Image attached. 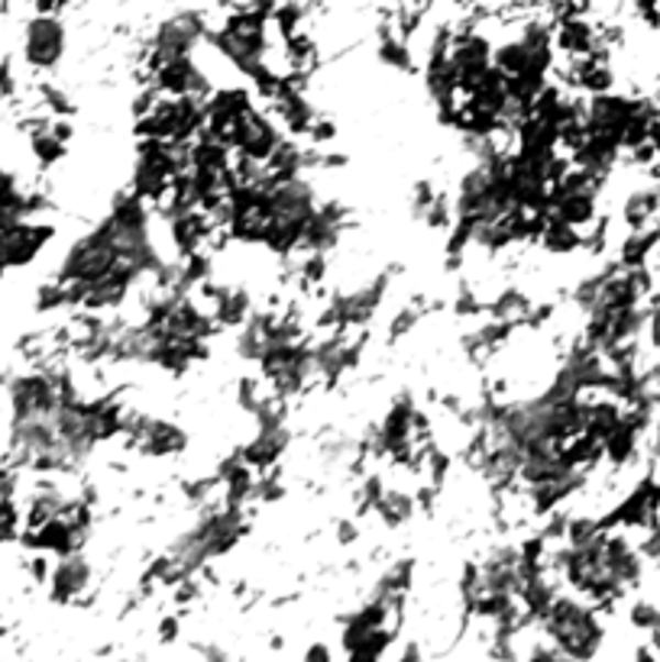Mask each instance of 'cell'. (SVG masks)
Here are the masks:
<instances>
[{
  "mask_svg": "<svg viewBox=\"0 0 660 662\" xmlns=\"http://www.w3.org/2000/svg\"><path fill=\"white\" fill-rule=\"evenodd\" d=\"M36 313H53V310H68V301H65V285L58 278H50L36 288Z\"/></svg>",
  "mask_w": 660,
  "mask_h": 662,
  "instance_id": "cell-7",
  "label": "cell"
},
{
  "mask_svg": "<svg viewBox=\"0 0 660 662\" xmlns=\"http://www.w3.org/2000/svg\"><path fill=\"white\" fill-rule=\"evenodd\" d=\"M20 95V85H16V71H13V58L3 55L0 58V103L13 101Z\"/></svg>",
  "mask_w": 660,
  "mask_h": 662,
  "instance_id": "cell-9",
  "label": "cell"
},
{
  "mask_svg": "<svg viewBox=\"0 0 660 662\" xmlns=\"http://www.w3.org/2000/svg\"><path fill=\"white\" fill-rule=\"evenodd\" d=\"M178 630H182V620L175 614H165L163 620H160V640L163 643H172L178 637Z\"/></svg>",
  "mask_w": 660,
  "mask_h": 662,
  "instance_id": "cell-11",
  "label": "cell"
},
{
  "mask_svg": "<svg viewBox=\"0 0 660 662\" xmlns=\"http://www.w3.org/2000/svg\"><path fill=\"white\" fill-rule=\"evenodd\" d=\"M651 459H654V465H660V430L654 433V443H651Z\"/></svg>",
  "mask_w": 660,
  "mask_h": 662,
  "instance_id": "cell-13",
  "label": "cell"
},
{
  "mask_svg": "<svg viewBox=\"0 0 660 662\" xmlns=\"http://www.w3.org/2000/svg\"><path fill=\"white\" fill-rule=\"evenodd\" d=\"M30 155H33V162L40 168H53V165H58L68 155V146L62 140H55L50 130H43V133L30 136Z\"/></svg>",
  "mask_w": 660,
  "mask_h": 662,
  "instance_id": "cell-6",
  "label": "cell"
},
{
  "mask_svg": "<svg viewBox=\"0 0 660 662\" xmlns=\"http://www.w3.org/2000/svg\"><path fill=\"white\" fill-rule=\"evenodd\" d=\"M333 540H337V547H353L360 540V520L356 517H337L333 520Z\"/></svg>",
  "mask_w": 660,
  "mask_h": 662,
  "instance_id": "cell-10",
  "label": "cell"
},
{
  "mask_svg": "<svg viewBox=\"0 0 660 662\" xmlns=\"http://www.w3.org/2000/svg\"><path fill=\"white\" fill-rule=\"evenodd\" d=\"M68 49V30L58 13H33L23 26V62L36 75H50Z\"/></svg>",
  "mask_w": 660,
  "mask_h": 662,
  "instance_id": "cell-1",
  "label": "cell"
},
{
  "mask_svg": "<svg viewBox=\"0 0 660 662\" xmlns=\"http://www.w3.org/2000/svg\"><path fill=\"white\" fill-rule=\"evenodd\" d=\"M305 662H333V653H330L328 643H311L305 650Z\"/></svg>",
  "mask_w": 660,
  "mask_h": 662,
  "instance_id": "cell-12",
  "label": "cell"
},
{
  "mask_svg": "<svg viewBox=\"0 0 660 662\" xmlns=\"http://www.w3.org/2000/svg\"><path fill=\"white\" fill-rule=\"evenodd\" d=\"M188 443L191 440H188L185 427H178L175 420L146 413L143 423H140V430L130 440V450L140 453L143 459H178L185 456Z\"/></svg>",
  "mask_w": 660,
  "mask_h": 662,
  "instance_id": "cell-3",
  "label": "cell"
},
{
  "mask_svg": "<svg viewBox=\"0 0 660 662\" xmlns=\"http://www.w3.org/2000/svg\"><path fill=\"white\" fill-rule=\"evenodd\" d=\"M628 624H631L635 630H641V633H651L660 624V608L654 602H648V598H638V602H631V608H628Z\"/></svg>",
  "mask_w": 660,
  "mask_h": 662,
  "instance_id": "cell-8",
  "label": "cell"
},
{
  "mask_svg": "<svg viewBox=\"0 0 660 662\" xmlns=\"http://www.w3.org/2000/svg\"><path fill=\"white\" fill-rule=\"evenodd\" d=\"M95 585V565L85 553L58 556L50 575V598L55 605H81Z\"/></svg>",
  "mask_w": 660,
  "mask_h": 662,
  "instance_id": "cell-4",
  "label": "cell"
},
{
  "mask_svg": "<svg viewBox=\"0 0 660 662\" xmlns=\"http://www.w3.org/2000/svg\"><path fill=\"white\" fill-rule=\"evenodd\" d=\"M55 240V227L43 217L33 220H16L0 230V265L10 268H26L33 265L40 253Z\"/></svg>",
  "mask_w": 660,
  "mask_h": 662,
  "instance_id": "cell-2",
  "label": "cell"
},
{
  "mask_svg": "<svg viewBox=\"0 0 660 662\" xmlns=\"http://www.w3.org/2000/svg\"><path fill=\"white\" fill-rule=\"evenodd\" d=\"M373 514L383 520L385 530H398L405 527L415 514H418V505H415V488H402V485H385L383 495L376 498L373 505Z\"/></svg>",
  "mask_w": 660,
  "mask_h": 662,
  "instance_id": "cell-5",
  "label": "cell"
}]
</instances>
